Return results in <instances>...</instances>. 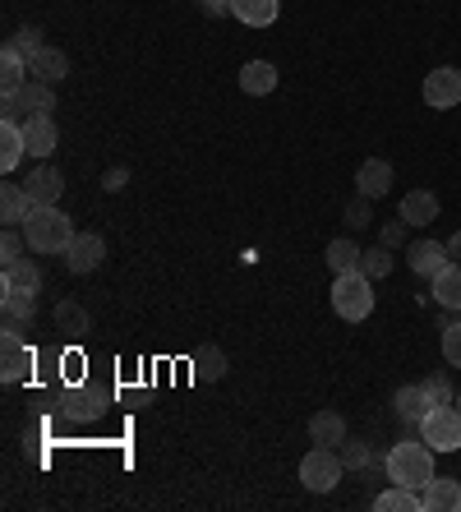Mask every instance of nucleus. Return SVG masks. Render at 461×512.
<instances>
[{"label":"nucleus","mask_w":461,"mask_h":512,"mask_svg":"<svg viewBox=\"0 0 461 512\" xmlns=\"http://www.w3.org/2000/svg\"><path fill=\"white\" fill-rule=\"evenodd\" d=\"M425 393H429V402H434V406L457 402V393H452V383L443 379V374H429V379H425Z\"/></svg>","instance_id":"c9c22d12"},{"label":"nucleus","mask_w":461,"mask_h":512,"mask_svg":"<svg viewBox=\"0 0 461 512\" xmlns=\"http://www.w3.org/2000/svg\"><path fill=\"white\" fill-rule=\"evenodd\" d=\"M19 231H24V240H28V250L33 254H65L70 250V240L79 236L74 222L60 213L56 203H33V213H28V222Z\"/></svg>","instance_id":"f257e3e1"},{"label":"nucleus","mask_w":461,"mask_h":512,"mask_svg":"<svg viewBox=\"0 0 461 512\" xmlns=\"http://www.w3.org/2000/svg\"><path fill=\"white\" fill-rule=\"evenodd\" d=\"M374 508L379 512H425V494H420V489H406V485H392L374 499Z\"/></svg>","instance_id":"a878e982"},{"label":"nucleus","mask_w":461,"mask_h":512,"mask_svg":"<svg viewBox=\"0 0 461 512\" xmlns=\"http://www.w3.org/2000/svg\"><path fill=\"white\" fill-rule=\"evenodd\" d=\"M342 476H346V462L337 448H319V443H314L305 453V462H300V485H305L309 494H332V489L342 485Z\"/></svg>","instance_id":"20e7f679"},{"label":"nucleus","mask_w":461,"mask_h":512,"mask_svg":"<svg viewBox=\"0 0 461 512\" xmlns=\"http://www.w3.org/2000/svg\"><path fill=\"white\" fill-rule=\"evenodd\" d=\"M203 14H213V19H222V14H231V0H199Z\"/></svg>","instance_id":"ea45409f"},{"label":"nucleus","mask_w":461,"mask_h":512,"mask_svg":"<svg viewBox=\"0 0 461 512\" xmlns=\"http://www.w3.org/2000/svg\"><path fill=\"white\" fill-rule=\"evenodd\" d=\"M369 203H374V199H355L351 208H346V222H351V227H369V222H374V213H369Z\"/></svg>","instance_id":"4c0bfd02"},{"label":"nucleus","mask_w":461,"mask_h":512,"mask_svg":"<svg viewBox=\"0 0 461 512\" xmlns=\"http://www.w3.org/2000/svg\"><path fill=\"white\" fill-rule=\"evenodd\" d=\"M28 70H33V79H42V84H60V79L70 74V56L60 47H42L33 60H28Z\"/></svg>","instance_id":"aec40b11"},{"label":"nucleus","mask_w":461,"mask_h":512,"mask_svg":"<svg viewBox=\"0 0 461 512\" xmlns=\"http://www.w3.org/2000/svg\"><path fill=\"white\" fill-rule=\"evenodd\" d=\"M0 286H19V291H42V273H37L33 259H14L5 263V282Z\"/></svg>","instance_id":"c756f323"},{"label":"nucleus","mask_w":461,"mask_h":512,"mask_svg":"<svg viewBox=\"0 0 461 512\" xmlns=\"http://www.w3.org/2000/svg\"><path fill=\"white\" fill-rule=\"evenodd\" d=\"M420 439H425L434 453H461V411H457V402L434 406V411L420 420Z\"/></svg>","instance_id":"39448f33"},{"label":"nucleus","mask_w":461,"mask_h":512,"mask_svg":"<svg viewBox=\"0 0 461 512\" xmlns=\"http://www.w3.org/2000/svg\"><path fill=\"white\" fill-rule=\"evenodd\" d=\"M0 305H5V319H14V323H33V314H37V291L0 286Z\"/></svg>","instance_id":"393cba45"},{"label":"nucleus","mask_w":461,"mask_h":512,"mask_svg":"<svg viewBox=\"0 0 461 512\" xmlns=\"http://www.w3.org/2000/svg\"><path fill=\"white\" fill-rule=\"evenodd\" d=\"M392 411H397V420H406V425L420 429V420L434 411V402H429V393H425V383H406V388H397Z\"/></svg>","instance_id":"f8f14e48"},{"label":"nucleus","mask_w":461,"mask_h":512,"mask_svg":"<svg viewBox=\"0 0 461 512\" xmlns=\"http://www.w3.org/2000/svg\"><path fill=\"white\" fill-rule=\"evenodd\" d=\"M360 273L374 277V282H379V277H388L392 273V250H388V245H374V250H365V259H360Z\"/></svg>","instance_id":"7c9ffc66"},{"label":"nucleus","mask_w":461,"mask_h":512,"mask_svg":"<svg viewBox=\"0 0 461 512\" xmlns=\"http://www.w3.org/2000/svg\"><path fill=\"white\" fill-rule=\"evenodd\" d=\"M457 411H461V393H457Z\"/></svg>","instance_id":"37998d69"},{"label":"nucleus","mask_w":461,"mask_h":512,"mask_svg":"<svg viewBox=\"0 0 461 512\" xmlns=\"http://www.w3.org/2000/svg\"><path fill=\"white\" fill-rule=\"evenodd\" d=\"M388 480L406 489H425L434 480V448L425 439H402L388 453Z\"/></svg>","instance_id":"f03ea898"},{"label":"nucleus","mask_w":461,"mask_h":512,"mask_svg":"<svg viewBox=\"0 0 461 512\" xmlns=\"http://www.w3.org/2000/svg\"><path fill=\"white\" fill-rule=\"evenodd\" d=\"M406 231H411V227H406V222H397V217H392L388 227H383V240H379V245H388V250H397V245H406Z\"/></svg>","instance_id":"58836bf2"},{"label":"nucleus","mask_w":461,"mask_h":512,"mask_svg":"<svg viewBox=\"0 0 461 512\" xmlns=\"http://www.w3.org/2000/svg\"><path fill=\"white\" fill-rule=\"evenodd\" d=\"M434 300L443 310L461 314V263H448V268L434 277Z\"/></svg>","instance_id":"cd10ccee"},{"label":"nucleus","mask_w":461,"mask_h":512,"mask_svg":"<svg viewBox=\"0 0 461 512\" xmlns=\"http://www.w3.org/2000/svg\"><path fill=\"white\" fill-rule=\"evenodd\" d=\"M309 439L319 443V448H342L346 443V420L337 411H319V416H309Z\"/></svg>","instance_id":"4be33fe9"},{"label":"nucleus","mask_w":461,"mask_h":512,"mask_svg":"<svg viewBox=\"0 0 461 512\" xmlns=\"http://www.w3.org/2000/svg\"><path fill=\"white\" fill-rule=\"evenodd\" d=\"M56 328L70 337H83L88 328H93V319H88V310H83L79 300H60L56 305Z\"/></svg>","instance_id":"c85d7f7f"},{"label":"nucleus","mask_w":461,"mask_h":512,"mask_svg":"<svg viewBox=\"0 0 461 512\" xmlns=\"http://www.w3.org/2000/svg\"><path fill=\"white\" fill-rule=\"evenodd\" d=\"M277 0H231V19H240L245 28H268L277 24Z\"/></svg>","instance_id":"412c9836"},{"label":"nucleus","mask_w":461,"mask_h":512,"mask_svg":"<svg viewBox=\"0 0 461 512\" xmlns=\"http://www.w3.org/2000/svg\"><path fill=\"white\" fill-rule=\"evenodd\" d=\"M448 254H452V263H461V231L448 236Z\"/></svg>","instance_id":"79ce46f5"},{"label":"nucleus","mask_w":461,"mask_h":512,"mask_svg":"<svg viewBox=\"0 0 461 512\" xmlns=\"http://www.w3.org/2000/svg\"><path fill=\"white\" fill-rule=\"evenodd\" d=\"M332 310L346 323H365L374 314V277H365L360 268L355 273H337V282H332Z\"/></svg>","instance_id":"7ed1b4c3"},{"label":"nucleus","mask_w":461,"mask_h":512,"mask_svg":"<svg viewBox=\"0 0 461 512\" xmlns=\"http://www.w3.org/2000/svg\"><path fill=\"white\" fill-rule=\"evenodd\" d=\"M0 120H28V116H51L56 111V84H42V79H28L19 97H5L0 102Z\"/></svg>","instance_id":"423d86ee"},{"label":"nucleus","mask_w":461,"mask_h":512,"mask_svg":"<svg viewBox=\"0 0 461 512\" xmlns=\"http://www.w3.org/2000/svg\"><path fill=\"white\" fill-rule=\"evenodd\" d=\"M425 102L434 111L461 107V70L457 65H438L434 74H425Z\"/></svg>","instance_id":"1a4fd4ad"},{"label":"nucleus","mask_w":461,"mask_h":512,"mask_svg":"<svg viewBox=\"0 0 461 512\" xmlns=\"http://www.w3.org/2000/svg\"><path fill=\"white\" fill-rule=\"evenodd\" d=\"M28 370H33V351L19 337V323L5 319V333H0V379L19 383V379H28Z\"/></svg>","instance_id":"0eeeda50"},{"label":"nucleus","mask_w":461,"mask_h":512,"mask_svg":"<svg viewBox=\"0 0 461 512\" xmlns=\"http://www.w3.org/2000/svg\"><path fill=\"white\" fill-rule=\"evenodd\" d=\"M240 88H245L249 97H268L272 88H277V65H272V60H249L245 70H240Z\"/></svg>","instance_id":"5701e85b"},{"label":"nucleus","mask_w":461,"mask_h":512,"mask_svg":"<svg viewBox=\"0 0 461 512\" xmlns=\"http://www.w3.org/2000/svg\"><path fill=\"white\" fill-rule=\"evenodd\" d=\"M14 259H24V231L5 227V236H0V263H14Z\"/></svg>","instance_id":"f704fd0d"},{"label":"nucleus","mask_w":461,"mask_h":512,"mask_svg":"<svg viewBox=\"0 0 461 512\" xmlns=\"http://www.w3.org/2000/svg\"><path fill=\"white\" fill-rule=\"evenodd\" d=\"M10 47H14V51H19V56H28V60H33V56H37V51L47 47V42H42V33H37V28H19V33H14V37H10Z\"/></svg>","instance_id":"473e14b6"},{"label":"nucleus","mask_w":461,"mask_h":512,"mask_svg":"<svg viewBox=\"0 0 461 512\" xmlns=\"http://www.w3.org/2000/svg\"><path fill=\"white\" fill-rule=\"evenodd\" d=\"M360 259H365V250H360L355 240H346V236H337L328 250H323V263H328L332 273H355V268H360Z\"/></svg>","instance_id":"bb28decb"},{"label":"nucleus","mask_w":461,"mask_h":512,"mask_svg":"<svg viewBox=\"0 0 461 512\" xmlns=\"http://www.w3.org/2000/svg\"><path fill=\"white\" fill-rule=\"evenodd\" d=\"M28 153V139H24V120H0V171L10 176Z\"/></svg>","instance_id":"4468645a"},{"label":"nucleus","mask_w":461,"mask_h":512,"mask_svg":"<svg viewBox=\"0 0 461 512\" xmlns=\"http://www.w3.org/2000/svg\"><path fill=\"white\" fill-rule=\"evenodd\" d=\"M406 263H411V273H415V277H429V282H434V277L452 263L448 240H429V236L411 240V245H406Z\"/></svg>","instance_id":"6e6552de"},{"label":"nucleus","mask_w":461,"mask_h":512,"mask_svg":"<svg viewBox=\"0 0 461 512\" xmlns=\"http://www.w3.org/2000/svg\"><path fill=\"white\" fill-rule=\"evenodd\" d=\"M97 406H102V393H97V388H74V393L60 397V416L65 420H93Z\"/></svg>","instance_id":"b1692460"},{"label":"nucleus","mask_w":461,"mask_h":512,"mask_svg":"<svg viewBox=\"0 0 461 512\" xmlns=\"http://www.w3.org/2000/svg\"><path fill=\"white\" fill-rule=\"evenodd\" d=\"M355 190H360V199H383V194L392 190V162L365 157V162L355 167Z\"/></svg>","instance_id":"9b49d317"},{"label":"nucleus","mask_w":461,"mask_h":512,"mask_svg":"<svg viewBox=\"0 0 461 512\" xmlns=\"http://www.w3.org/2000/svg\"><path fill=\"white\" fill-rule=\"evenodd\" d=\"M102 259H107V245H102V236H97V231H79V236L70 240V250H65V268H70L74 277L102 268Z\"/></svg>","instance_id":"9d476101"},{"label":"nucleus","mask_w":461,"mask_h":512,"mask_svg":"<svg viewBox=\"0 0 461 512\" xmlns=\"http://www.w3.org/2000/svg\"><path fill=\"white\" fill-rule=\"evenodd\" d=\"M24 190H28L33 203H60V194H65V176H60L51 162H42V167L24 180Z\"/></svg>","instance_id":"dca6fc26"},{"label":"nucleus","mask_w":461,"mask_h":512,"mask_svg":"<svg viewBox=\"0 0 461 512\" xmlns=\"http://www.w3.org/2000/svg\"><path fill=\"white\" fill-rule=\"evenodd\" d=\"M125 180H130V171H125V167H111V171H107V190H111V194L125 190Z\"/></svg>","instance_id":"a19ab883"},{"label":"nucleus","mask_w":461,"mask_h":512,"mask_svg":"<svg viewBox=\"0 0 461 512\" xmlns=\"http://www.w3.org/2000/svg\"><path fill=\"white\" fill-rule=\"evenodd\" d=\"M342 462H346V471H365V466L374 462V453H369V443H351V439H346L342 443Z\"/></svg>","instance_id":"72a5a7b5"},{"label":"nucleus","mask_w":461,"mask_h":512,"mask_svg":"<svg viewBox=\"0 0 461 512\" xmlns=\"http://www.w3.org/2000/svg\"><path fill=\"white\" fill-rule=\"evenodd\" d=\"M438 194L434 190H411L402 194V222L406 227H429V222H438Z\"/></svg>","instance_id":"2eb2a0df"},{"label":"nucleus","mask_w":461,"mask_h":512,"mask_svg":"<svg viewBox=\"0 0 461 512\" xmlns=\"http://www.w3.org/2000/svg\"><path fill=\"white\" fill-rule=\"evenodd\" d=\"M443 360H448L452 370H461V323L457 319L443 323Z\"/></svg>","instance_id":"2f4dec72"},{"label":"nucleus","mask_w":461,"mask_h":512,"mask_svg":"<svg viewBox=\"0 0 461 512\" xmlns=\"http://www.w3.org/2000/svg\"><path fill=\"white\" fill-rule=\"evenodd\" d=\"M420 494H425V512H461V480L452 476H434Z\"/></svg>","instance_id":"f3484780"},{"label":"nucleus","mask_w":461,"mask_h":512,"mask_svg":"<svg viewBox=\"0 0 461 512\" xmlns=\"http://www.w3.org/2000/svg\"><path fill=\"white\" fill-rule=\"evenodd\" d=\"M28 56H19V51L5 42V56H0V93L5 97H19L24 93V84H28Z\"/></svg>","instance_id":"a211bd4d"},{"label":"nucleus","mask_w":461,"mask_h":512,"mask_svg":"<svg viewBox=\"0 0 461 512\" xmlns=\"http://www.w3.org/2000/svg\"><path fill=\"white\" fill-rule=\"evenodd\" d=\"M24 139H28V157H42V162H47V157L56 153V143H60L56 120L51 116H28L24 120Z\"/></svg>","instance_id":"ddd939ff"},{"label":"nucleus","mask_w":461,"mask_h":512,"mask_svg":"<svg viewBox=\"0 0 461 512\" xmlns=\"http://www.w3.org/2000/svg\"><path fill=\"white\" fill-rule=\"evenodd\" d=\"M222 374H226V356H222V351H217V346H213V351H203V356H199V379H222Z\"/></svg>","instance_id":"e433bc0d"},{"label":"nucleus","mask_w":461,"mask_h":512,"mask_svg":"<svg viewBox=\"0 0 461 512\" xmlns=\"http://www.w3.org/2000/svg\"><path fill=\"white\" fill-rule=\"evenodd\" d=\"M28 213H33V199H28L24 185H0V222L5 227H24Z\"/></svg>","instance_id":"6ab92c4d"}]
</instances>
